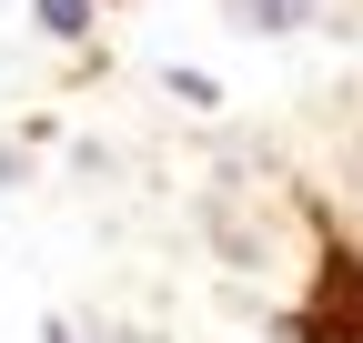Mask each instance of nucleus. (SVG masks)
I'll use <instances>...</instances> for the list:
<instances>
[{
    "instance_id": "f03ea898",
    "label": "nucleus",
    "mask_w": 363,
    "mask_h": 343,
    "mask_svg": "<svg viewBox=\"0 0 363 343\" xmlns=\"http://www.w3.org/2000/svg\"><path fill=\"white\" fill-rule=\"evenodd\" d=\"M40 30H51V40H81L91 30V0H40Z\"/></svg>"
},
{
    "instance_id": "7ed1b4c3",
    "label": "nucleus",
    "mask_w": 363,
    "mask_h": 343,
    "mask_svg": "<svg viewBox=\"0 0 363 343\" xmlns=\"http://www.w3.org/2000/svg\"><path fill=\"white\" fill-rule=\"evenodd\" d=\"M11 172H21V162H11V152H0V182H11Z\"/></svg>"
},
{
    "instance_id": "20e7f679",
    "label": "nucleus",
    "mask_w": 363,
    "mask_h": 343,
    "mask_svg": "<svg viewBox=\"0 0 363 343\" xmlns=\"http://www.w3.org/2000/svg\"><path fill=\"white\" fill-rule=\"evenodd\" d=\"M51 343H71V323H51Z\"/></svg>"
},
{
    "instance_id": "f257e3e1",
    "label": "nucleus",
    "mask_w": 363,
    "mask_h": 343,
    "mask_svg": "<svg viewBox=\"0 0 363 343\" xmlns=\"http://www.w3.org/2000/svg\"><path fill=\"white\" fill-rule=\"evenodd\" d=\"M313 0H233V30H303Z\"/></svg>"
}]
</instances>
